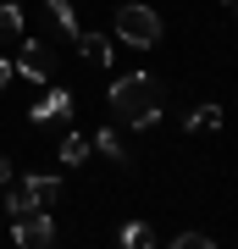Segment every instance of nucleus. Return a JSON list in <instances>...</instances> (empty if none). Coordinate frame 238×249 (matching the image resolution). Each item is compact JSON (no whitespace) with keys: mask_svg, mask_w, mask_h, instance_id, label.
<instances>
[{"mask_svg":"<svg viewBox=\"0 0 238 249\" xmlns=\"http://www.w3.org/2000/svg\"><path fill=\"white\" fill-rule=\"evenodd\" d=\"M28 211H44V205L34 199V188H28V183H17V188L6 194V216L17 222V216H28Z\"/></svg>","mask_w":238,"mask_h":249,"instance_id":"nucleus-9","label":"nucleus"},{"mask_svg":"<svg viewBox=\"0 0 238 249\" xmlns=\"http://www.w3.org/2000/svg\"><path fill=\"white\" fill-rule=\"evenodd\" d=\"M116 39L133 45V50H155V45H161V11H150V6H122V11H116Z\"/></svg>","mask_w":238,"mask_h":249,"instance_id":"nucleus-2","label":"nucleus"},{"mask_svg":"<svg viewBox=\"0 0 238 249\" xmlns=\"http://www.w3.org/2000/svg\"><path fill=\"white\" fill-rule=\"evenodd\" d=\"M72 116V89H44V100L28 111V122H61Z\"/></svg>","mask_w":238,"mask_h":249,"instance_id":"nucleus-5","label":"nucleus"},{"mask_svg":"<svg viewBox=\"0 0 238 249\" xmlns=\"http://www.w3.org/2000/svg\"><path fill=\"white\" fill-rule=\"evenodd\" d=\"M172 244H177V249H211L216 238H211V232H177Z\"/></svg>","mask_w":238,"mask_h":249,"instance_id":"nucleus-15","label":"nucleus"},{"mask_svg":"<svg viewBox=\"0 0 238 249\" xmlns=\"http://www.w3.org/2000/svg\"><path fill=\"white\" fill-rule=\"evenodd\" d=\"M188 133H216V127H221V106H194V116H188Z\"/></svg>","mask_w":238,"mask_h":249,"instance_id":"nucleus-11","label":"nucleus"},{"mask_svg":"<svg viewBox=\"0 0 238 249\" xmlns=\"http://www.w3.org/2000/svg\"><path fill=\"white\" fill-rule=\"evenodd\" d=\"M111 116L122 127H155L161 122V83L150 72H128L111 83Z\"/></svg>","mask_w":238,"mask_h":249,"instance_id":"nucleus-1","label":"nucleus"},{"mask_svg":"<svg viewBox=\"0 0 238 249\" xmlns=\"http://www.w3.org/2000/svg\"><path fill=\"white\" fill-rule=\"evenodd\" d=\"M83 160H89V139L83 133H67L61 139V166H83Z\"/></svg>","mask_w":238,"mask_h":249,"instance_id":"nucleus-13","label":"nucleus"},{"mask_svg":"<svg viewBox=\"0 0 238 249\" xmlns=\"http://www.w3.org/2000/svg\"><path fill=\"white\" fill-rule=\"evenodd\" d=\"M11 67H17L28 83H50V78H55V50H50V45H39V39H28L22 55H17Z\"/></svg>","mask_w":238,"mask_h":249,"instance_id":"nucleus-4","label":"nucleus"},{"mask_svg":"<svg viewBox=\"0 0 238 249\" xmlns=\"http://www.w3.org/2000/svg\"><path fill=\"white\" fill-rule=\"evenodd\" d=\"M94 150L106 155L111 166H133V160H128V144H122V133H116V127H100V133H94Z\"/></svg>","mask_w":238,"mask_h":249,"instance_id":"nucleus-7","label":"nucleus"},{"mask_svg":"<svg viewBox=\"0 0 238 249\" xmlns=\"http://www.w3.org/2000/svg\"><path fill=\"white\" fill-rule=\"evenodd\" d=\"M72 45H78V55H83V61H94V67H111V55H116L106 34H83V28L72 34Z\"/></svg>","mask_w":238,"mask_h":249,"instance_id":"nucleus-6","label":"nucleus"},{"mask_svg":"<svg viewBox=\"0 0 238 249\" xmlns=\"http://www.w3.org/2000/svg\"><path fill=\"white\" fill-rule=\"evenodd\" d=\"M28 188H34V199L44 205V211L61 199V178H44V172H34V178H28Z\"/></svg>","mask_w":238,"mask_h":249,"instance_id":"nucleus-10","label":"nucleus"},{"mask_svg":"<svg viewBox=\"0 0 238 249\" xmlns=\"http://www.w3.org/2000/svg\"><path fill=\"white\" fill-rule=\"evenodd\" d=\"M221 6H233V0H221Z\"/></svg>","mask_w":238,"mask_h":249,"instance_id":"nucleus-18","label":"nucleus"},{"mask_svg":"<svg viewBox=\"0 0 238 249\" xmlns=\"http://www.w3.org/2000/svg\"><path fill=\"white\" fill-rule=\"evenodd\" d=\"M11 72H17V67H11L6 55H0V89H6V83H11Z\"/></svg>","mask_w":238,"mask_h":249,"instance_id":"nucleus-16","label":"nucleus"},{"mask_svg":"<svg viewBox=\"0 0 238 249\" xmlns=\"http://www.w3.org/2000/svg\"><path fill=\"white\" fill-rule=\"evenodd\" d=\"M116 238H122L128 249H150V244H155V232H150V227H144V222H128L122 232H116Z\"/></svg>","mask_w":238,"mask_h":249,"instance_id":"nucleus-14","label":"nucleus"},{"mask_svg":"<svg viewBox=\"0 0 238 249\" xmlns=\"http://www.w3.org/2000/svg\"><path fill=\"white\" fill-rule=\"evenodd\" d=\"M44 11H50V22H55V34H61V39L78 34V11H72V0H44Z\"/></svg>","mask_w":238,"mask_h":249,"instance_id":"nucleus-8","label":"nucleus"},{"mask_svg":"<svg viewBox=\"0 0 238 249\" xmlns=\"http://www.w3.org/2000/svg\"><path fill=\"white\" fill-rule=\"evenodd\" d=\"M11 238H17L22 249H50L55 244V222H50V211H28L11 222Z\"/></svg>","mask_w":238,"mask_h":249,"instance_id":"nucleus-3","label":"nucleus"},{"mask_svg":"<svg viewBox=\"0 0 238 249\" xmlns=\"http://www.w3.org/2000/svg\"><path fill=\"white\" fill-rule=\"evenodd\" d=\"M0 39H22V6L0 0Z\"/></svg>","mask_w":238,"mask_h":249,"instance_id":"nucleus-12","label":"nucleus"},{"mask_svg":"<svg viewBox=\"0 0 238 249\" xmlns=\"http://www.w3.org/2000/svg\"><path fill=\"white\" fill-rule=\"evenodd\" d=\"M6 172H11V166H6V155H0V183H6Z\"/></svg>","mask_w":238,"mask_h":249,"instance_id":"nucleus-17","label":"nucleus"}]
</instances>
